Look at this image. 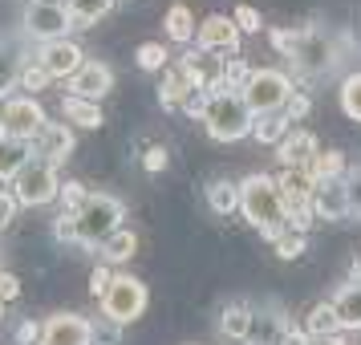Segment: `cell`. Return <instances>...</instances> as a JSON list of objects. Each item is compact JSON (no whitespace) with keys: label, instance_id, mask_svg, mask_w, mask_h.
Here are the masks:
<instances>
[{"label":"cell","instance_id":"obj_10","mask_svg":"<svg viewBox=\"0 0 361 345\" xmlns=\"http://www.w3.org/2000/svg\"><path fill=\"white\" fill-rule=\"evenodd\" d=\"M94 337H98V321L82 313H53L41 321L37 345H94Z\"/></svg>","mask_w":361,"mask_h":345},{"label":"cell","instance_id":"obj_44","mask_svg":"<svg viewBox=\"0 0 361 345\" xmlns=\"http://www.w3.org/2000/svg\"><path fill=\"white\" fill-rule=\"evenodd\" d=\"M0 317H4V305H0Z\"/></svg>","mask_w":361,"mask_h":345},{"label":"cell","instance_id":"obj_38","mask_svg":"<svg viewBox=\"0 0 361 345\" xmlns=\"http://www.w3.org/2000/svg\"><path fill=\"white\" fill-rule=\"evenodd\" d=\"M345 183H349V203H353V215H361V163L349 167Z\"/></svg>","mask_w":361,"mask_h":345},{"label":"cell","instance_id":"obj_37","mask_svg":"<svg viewBox=\"0 0 361 345\" xmlns=\"http://www.w3.org/2000/svg\"><path fill=\"white\" fill-rule=\"evenodd\" d=\"M20 212V203H17V195H13V191H4V187H0V231L8 228V224H13V215Z\"/></svg>","mask_w":361,"mask_h":345},{"label":"cell","instance_id":"obj_24","mask_svg":"<svg viewBox=\"0 0 361 345\" xmlns=\"http://www.w3.org/2000/svg\"><path fill=\"white\" fill-rule=\"evenodd\" d=\"M207 207H212L215 215L240 212V183H231V179H212V183H207Z\"/></svg>","mask_w":361,"mask_h":345},{"label":"cell","instance_id":"obj_21","mask_svg":"<svg viewBox=\"0 0 361 345\" xmlns=\"http://www.w3.org/2000/svg\"><path fill=\"white\" fill-rule=\"evenodd\" d=\"M252 313H256V305H247V301H231L228 309L219 313V333L244 345L247 341V329H252Z\"/></svg>","mask_w":361,"mask_h":345},{"label":"cell","instance_id":"obj_29","mask_svg":"<svg viewBox=\"0 0 361 345\" xmlns=\"http://www.w3.org/2000/svg\"><path fill=\"white\" fill-rule=\"evenodd\" d=\"M309 175L317 183L321 179H341V175H349V167H345V155L341 150H317V159L309 163Z\"/></svg>","mask_w":361,"mask_h":345},{"label":"cell","instance_id":"obj_9","mask_svg":"<svg viewBox=\"0 0 361 345\" xmlns=\"http://www.w3.org/2000/svg\"><path fill=\"white\" fill-rule=\"evenodd\" d=\"M45 122H49V118L41 110V102L29 98V94H13V98L0 102V134H8V138L33 143Z\"/></svg>","mask_w":361,"mask_h":345},{"label":"cell","instance_id":"obj_42","mask_svg":"<svg viewBox=\"0 0 361 345\" xmlns=\"http://www.w3.org/2000/svg\"><path fill=\"white\" fill-rule=\"evenodd\" d=\"M37 337H41V325H33V321H20L17 325V341L20 345H37Z\"/></svg>","mask_w":361,"mask_h":345},{"label":"cell","instance_id":"obj_12","mask_svg":"<svg viewBox=\"0 0 361 345\" xmlns=\"http://www.w3.org/2000/svg\"><path fill=\"white\" fill-rule=\"evenodd\" d=\"M312 219H349L353 203H349V183L341 179H321L312 187V203H309Z\"/></svg>","mask_w":361,"mask_h":345},{"label":"cell","instance_id":"obj_13","mask_svg":"<svg viewBox=\"0 0 361 345\" xmlns=\"http://www.w3.org/2000/svg\"><path fill=\"white\" fill-rule=\"evenodd\" d=\"M69 98H82V102H102L110 90H114V69L106 66V61H98V57H90L73 78H69Z\"/></svg>","mask_w":361,"mask_h":345},{"label":"cell","instance_id":"obj_26","mask_svg":"<svg viewBox=\"0 0 361 345\" xmlns=\"http://www.w3.org/2000/svg\"><path fill=\"white\" fill-rule=\"evenodd\" d=\"M288 134H293L288 114H268V118H256V131H252V138H256V143H264V147H280Z\"/></svg>","mask_w":361,"mask_h":345},{"label":"cell","instance_id":"obj_35","mask_svg":"<svg viewBox=\"0 0 361 345\" xmlns=\"http://www.w3.org/2000/svg\"><path fill=\"white\" fill-rule=\"evenodd\" d=\"M85 195H90V191H85L82 183H66V187H61V203H66V212H61V215L78 212V207L85 203Z\"/></svg>","mask_w":361,"mask_h":345},{"label":"cell","instance_id":"obj_5","mask_svg":"<svg viewBox=\"0 0 361 345\" xmlns=\"http://www.w3.org/2000/svg\"><path fill=\"white\" fill-rule=\"evenodd\" d=\"M78 25L69 17L66 0H25L20 8V41L29 45H49V41H66Z\"/></svg>","mask_w":361,"mask_h":345},{"label":"cell","instance_id":"obj_36","mask_svg":"<svg viewBox=\"0 0 361 345\" xmlns=\"http://www.w3.org/2000/svg\"><path fill=\"white\" fill-rule=\"evenodd\" d=\"M17 296H20V280H17V272L0 268V305H8V301H17Z\"/></svg>","mask_w":361,"mask_h":345},{"label":"cell","instance_id":"obj_33","mask_svg":"<svg viewBox=\"0 0 361 345\" xmlns=\"http://www.w3.org/2000/svg\"><path fill=\"white\" fill-rule=\"evenodd\" d=\"M49 82H53V78H49L41 66H37L33 53H29V66H25V73H20V85H25V90H45Z\"/></svg>","mask_w":361,"mask_h":345},{"label":"cell","instance_id":"obj_25","mask_svg":"<svg viewBox=\"0 0 361 345\" xmlns=\"http://www.w3.org/2000/svg\"><path fill=\"white\" fill-rule=\"evenodd\" d=\"M163 25H166V37H171V41H179V45L195 41V33H199V25H195V17H191V8H187V4H171Z\"/></svg>","mask_w":361,"mask_h":345},{"label":"cell","instance_id":"obj_6","mask_svg":"<svg viewBox=\"0 0 361 345\" xmlns=\"http://www.w3.org/2000/svg\"><path fill=\"white\" fill-rule=\"evenodd\" d=\"M293 78L284 73V69H252L247 73L244 90H240V98L247 102V110L256 118H268V114H284L288 110V102H293Z\"/></svg>","mask_w":361,"mask_h":345},{"label":"cell","instance_id":"obj_22","mask_svg":"<svg viewBox=\"0 0 361 345\" xmlns=\"http://www.w3.org/2000/svg\"><path fill=\"white\" fill-rule=\"evenodd\" d=\"M138 252V236H134L130 228H118L106 244L98 248V256H102V264H110V268H118V264H126Z\"/></svg>","mask_w":361,"mask_h":345},{"label":"cell","instance_id":"obj_32","mask_svg":"<svg viewBox=\"0 0 361 345\" xmlns=\"http://www.w3.org/2000/svg\"><path fill=\"white\" fill-rule=\"evenodd\" d=\"M166 57H171V53H166L159 41H142V45H138V69H147V73L166 69Z\"/></svg>","mask_w":361,"mask_h":345},{"label":"cell","instance_id":"obj_20","mask_svg":"<svg viewBox=\"0 0 361 345\" xmlns=\"http://www.w3.org/2000/svg\"><path fill=\"white\" fill-rule=\"evenodd\" d=\"M276 150H280V163H284V167H309L321 147H317V138H312L309 131H293Z\"/></svg>","mask_w":361,"mask_h":345},{"label":"cell","instance_id":"obj_30","mask_svg":"<svg viewBox=\"0 0 361 345\" xmlns=\"http://www.w3.org/2000/svg\"><path fill=\"white\" fill-rule=\"evenodd\" d=\"M337 98H341L345 118H353V122H361V69H357V73H349V78L341 82V90H337Z\"/></svg>","mask_w":361,"mask_h":345},{"label":"cell","instance_id":"obj_11","mask_svg":"<svg viewBox=\"0 0 361 345\" xmlns=\"http://www.w3.org/2000/svg\"><path fill=\"white\" fill-rule=\"evenodd\" d=\"M33 61L45 69V73H49L53 82H69V78H73V73H78V69H82L90 57H85V49L73 41V37H66V41L37 45V49H33Z\"/></svg>","mask_w":361,"mask_h":345},{"label":"cell","instance_id":"obj_17","mask_svg":"<svg viewBox=\"0 0 361 345\" xmlns=\"http://www.w3.org/2000/svg\"><path fill=\"white\" fill-rule=\"evenodd\" d=\"M29 66V49L20 45V37L0 33V102L13 98V90L20 85V73Z\"/></svg>","mask_w":361,"mask_h":345},{"label":"cell","instance_id":"obj_2","mask_svg":"<svg viewBox=\"0 0 361 345\" xmlns=\"http://www.w3.org/2000/svg\"><path fill=\"white\" fill-rule=\"evenodd\" d=\"M272 45L288 57L293 73H300L305 82L329 78L337 69V61H341V49H337L333 33L329 29H317V25H305L296 33H272Z\"/></svg>","mask_w":361,"mask_h":345},{"label":"cell","instance_id":"obj_34","mask_svg":"<svg viewBox=\"0 0 361 345\" xmlns=\"http://www.w3.org/2000/svg\"><path fill=\"white\" fill-rule=\"evenodd\" d=\"M231 20L240 25V33H260V13H256L252 4H240V8L231 13Z\"/></svg>","mask_w":361,"mask_h":345},{"label":"cell","instance_id":"obj_14","mask_svg":"<svg viewBox=\"0 0 361 345\" xmlns=\"http://www.w3.org/2000/svg\"><path fill=\"white\" fill-rule=\"evenodd\" d=\"M199 53H235L240 49V25L224 13H212V17L199 20V33H195Z\"/></svg>","mask_w":361,"mask_h":345},{"label":"cell","instance_id":"obj_41","mask_svg":"<svg viewBox=\"0 0 361 345\" xmlns=\"http://www.w3.org/2000/svg\"><path fill=\"white\" fill-rule=\"evenodd\" d=\"M284 114H288V122H300V118L309 114V94H300V90H296V94H293V102H288V110H284Z\"/></svg>","mask_w":361,"mask_h":345},{"label":"cell","instance_id":"obj_31","mask_svg":"<svg viewBox=\"0 0 361 345\" xmlns=\"http://www.w3.org/2000/svg\"><path fill=\"white\" fill-rule=\"evenodd\" d=\"M272 248H276L280 260H296L305 252V231L300 228H284L280 236H272Z\"/></svg>","mask_w":361,"mask_h":345},{"label":"cell","instance_id":"obj_19","mask_svg":"<svg viewBox=\"0 0 361 345\" xmlns=\"http://www.w3.org/2000/svg\"><path fill=\"white\" fill-rule=\"evenodd\" d=\"M29 159H33V147L29 143L0 134V187H8V183L17 179L20 171L29 167Z\"/></svg>","mask_w":361,"mask_h":345},{"label":"cell","instance_id":"obj_1","mask_svg":"<svg viewBox=\"0 0 361 345\" xmlns=\"http://www.w3.org/2000/svg\"><path fill=\"white\" fill-rule=\"evenodd\" d=\"M122 219H126V203L122 199L110 195V191H90L78 212L61 215L53 224V231H57V240H69V244H82V248L98 252L122 228Z\"/></svg>","mask_w":361,"mask_h":345},{"label":"cell","instance_id":"obj_18","mask_svg":"<svg viewBox=\"0 0 361 345\" xmlns=\"http://www.w3.org/2000/svg\"><path fill=\"white\" fill-rule=\"evenodd\" d=\"M329 305H333L337 321H341V333H345V329L361 333V277H353L349 284H341V289H337V296H333Z\"/></svg>","mask_w":361,"mask_h":345},{"label":"cell","instance_id":"obj_23","mask_svg":"<svg viewBox=\"0 0 361 345\" xmlns=\"http://www.w3.org/2000/svg\"><path fill=\"white\" fill-rule=\"evenodd\" d=\"M61 118L73 122V126H82V131H98L102 126V106L98 102H82V98H69L61 102Z\"/></svg>","mask_w":361,"mask_h":345},{"label":"cell","instance_id":"obj_43","mask_svg":"<svg viewBox=\"0 0 361 345\" xmlns=\"http://www.w3.org/2000/svg\"><path fill=\"white\" fill-rule=\"evenodd\" d=\"M309 345H349L341 333H333V337H309Z\"/></svg>","mask_w":361,"mask_h":345},{"label":"cell","instance_id":"obj_15","mask_svg":"<svg viewBox=\"0 0 361 345\" xmlns=\"http://www.w3.org/2000/svg\"><path fill=\"white\" fill-rule=\"evenodd\" d=\"M288 317L280 305H260V309L252 313V329H247V341L244 345H284L288 341Z\"/></svg>","mask_w":361,"mask_h":345},{"label":"cell","instance_id":"obj_8","mask_svg":"<svg viewBox=\"0 0 361 345\" xmlns=\"http://www.w3.org/2000/svg\"><path fill=\"white\" fill-rule=\"evenodd\" d=\"M61 187H66V183L57 175V167L45 163V159H29V167L8 183V191L17 195L20 207H45L53 199H61Z\"/></svg>","mask_w":361,"mask_h":345},{"label":"cell","instance_id":"obj_40","mask_svg":"<svg viewBox=\"0 0 361 345\" xmlns=\"http://www.w3.org/2000/svg\"><path fill=\"white\" fill-rule=\"evenodd\" d=\"M110 280H114V268H110V264H98V268H94V280H90V293L102 296L110 289Z\"/></svg>","mask_w":361,"mask_h":345},{"label":"cell","instance_id":"obj_3","mask_svg":"<svg viewBox=\"0 0 361 345\" xmlns=\"http://www.w3.org/2000/svg\"><path fill=\"white\" fill-rule=\"evenodd\" d=\"M240 215L256 231H264L268 240L280 236L284 228H293V212L280 195L276 175H264V171H252L247 179H240Z\"/></svg>","mask_w":361,"mask_h":345},{"label":"cell","instance_id":"obj_39","mask_svg":"<svg viewBox=\"0 0 361 345\" xmlns=\"http://www.w3.org/2000/svg\"><path fill=\"white\" fill-rule=\"evenodd\" d=\"M142 171H150V175L166 171V147H147V155H142Z\"/></svg>","mask_w":361,"mask_h":345},{"label":"cell","instance_id":"obj_16","mask_svg":"<svg viewBox=\"0 0 361 345\" xmlns=\"http://www.w3.org/2000/svg\"><path fill=\"white\" fill-rule=\"evenodd\" d=\"M29 147H33V159H45V163L61 167L73 155V131H69L66 122H45Z\"/></svg>","mask_w":361,"mask_h":345},{"label":"cell","instance_id":"obj_27","mask_svg":"<svg viewBox=\"0 0 361 345\" xmlns=\"http://www.w3.org/2000/svg\"><path fill=\"white\" fill-rule=\"evenodd\" d=\"M66 8H69V17H73L78 29H90V25H98L114 8V0H66Z\"/></svg>","mask_w":361,"mask_h":345},{"label":"cell","instance_id":"obj_4","mask_svg":"<svg viewBox=\"0 0 361 345\" xmlns=\"http://www.w3.org/2000/svg\"><path fill=\"white\" fill-rule=\"evenodd\" d=\"M199 122H203V131L212 134L215 143H240V138H247L256 131V114L247 110L240 90H228V85H215V90L203 94Z\"/></svg>","mask_w":361,"mask_h":345},{"label":"cell","instance_id":"obj_7","mask_svg":"<svg viewBox=\"0 0 361 345\" xmlns=\"http://www.w3.org/2000/svg\"><path fill=\"white\" fill-rule=\"evenodd\" d=\"M147 284L138 277H130V272H114V280H110V289L98 296L102 305V321H110V325H130V321H138L142 313H147Z\"/></svg>","mask_w":361,"mask_h":345},{"label":"cell","instance_id":"obj_28","mask_svg":"<svg viewBox=\"0 0 361 345\" xmlns=\"http://www.w3.org/2000/svg\"><path fill=\"white\" fill-rule=\"evenodd\" d=\"M305 333H309V337H333V333H341V321H337V313H333V305H329V301L309 309Z\"/></svg>","mask_w":361,"mask_h":345}]
</instances>
